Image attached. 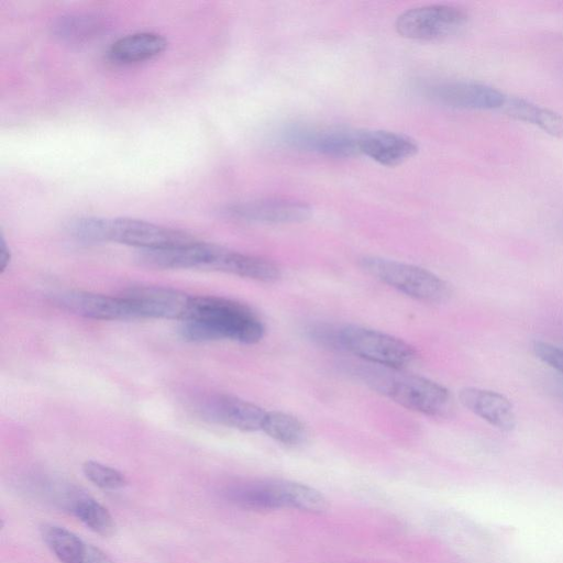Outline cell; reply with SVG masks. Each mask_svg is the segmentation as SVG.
<instances>
[{"label": "cell", "mask_w": 563, "mask_h": 563, "mask_svg": "<svg viewBox=\"0 0 563 563\" xmlns=\"http://www.w3.org/2000/svg\"><path fill=\"white\" fill-rule=\"evenodd\" d=\"M10 261H11L10 249L7 245L5 240L3 238H1V243H0V262H1L0 269H1V273H3L5 271V268L10 264Z\"/></svg>", "instance_id": "28"}, {"label": "cell", "mask_w": 563, "mask_h": 563, "mask_svg": "<svg viewBox=\"0 0 563 563\" xmlns=\"http://www.w3.org/2000/svg\"><path fill=\"white\" fill-rule=\"evenodd\" d=\"M179 332L191 342L232 340L254 344L262 340L265 328L254 311L239 301L217 296H191Z\"/></svg>", "instance_id": "1"}, {"label": "cell", "mask_w": 563, "mask_h": 563, "mask_svg": "<svg viewBox=\"0 0 563 563\" xmlns=\"http://www.w3.org/2000/svg\"><path fill=\"white\" fill-rule=\"evenodd\" d=\"M82 472L93 485L102 489H120L128 483L124 474L117 468L91 460L84 463Z\"/></svg>", "instance_id": "24"}, {"label": "cell", "mask_w": 563, "mask_h": 563, "mask_svg": "<svg viewBox=\"0 0 563 563\" xmlns=\"http://www.w3.org/2000/svg\"><path fill=\"white\" fill-rule=\"evenodd\" d=\"M360 375L374 391L409 410L439 418L452 412L450 390L432 379L377 365L362 368Z\"/></svg>", "instance_id": "2"}, {"label": "cell", "mask_w": 563, "mask_h": 563, "mask_svg": "<svg viewBox=\"0 0 563 563\" xmlns=\"http://www.w3.org/2000/svg\"><path fill=\"white\" fill-rule=\"evenodd\" d=\"M217 244L195 240L191 243L161 250H142L140 265L154 269H210Z\"/></svg>", "instance_id": "14"}, {"label": "cell", "mask_w": 563, "mask_h": 563, "mask_svg": "<svg viewBox=\"0 0 563 563\" xmlns=\"http://www.w3.org/2000/svg\"><path fill=\"white\" fill-rule=\"evenodd\" d=\"M461 404L496 429L510 432L515 429L517 420L510 400L500 393L478 388L465 387L460 390Z\"/></svg>", "instance_id": "16"}, {"label": "cell", "mask_w": 563, "mask_h": 563, "mask_svg": "<svg viewBox=\"0 0 563 563\" xmlns=\"http://www.w3.org/2000/svg\"><path fill=\"white\" fill-rule=\"evenodd\" d=\"M225 214L256 223H296L311 216V208L302 201L288 198H266L228 206Z\"/></svg>", "instance_id": "11"}, {"label": "cell", "mask_w": 563, "mask_h": 563, "mask_svg": "<svg viewBox=\"0 0 563 563\" xmlns=\"http://www.w3.org/2000/svg\"><path fill=\"white\" fill-rule=\"evenodd\" d=\"M340 324L314 323L307 328V334L316 343L340 351Z\"/></svg>", "instance_id": "26"}, {"label": "cell", "mask_w": 563, "mask_h": 563, "mask_svg": "<svg viewBox=\"0 0 563 563\" xmlns=\"http://www.w3.org/2000/svg\"><path fill=\"white\" fill-rule=\"evenodd\" d=\"M130 305L135 319L183 320L191 296L180 290L158 286H134L120 294Z\"/></svg>", "instance_id": "8"}, {"label": "cell", "mask_w": 563, "mask_h": 563, "mask_svg": "<svg viewBox=\"0 0 563 563\" xmlns=\"http://www.w3.org/2000/svg\"><path fill=\"white\" fill-rule=\"evenodd\" d=\"M507 115L538 126L553 136H563V117L558 112L519 97H507L500 109Z\"/></svg>", "instance_id": "21"}, {"label": "cell", "mask_w": 563, "mask_h": 563, "mask_svg": "<svg viewBox=\"0 0 563 563\" xmlns=\"http://www.w3.org/2000/svg\"><path fill=\"white\" fill-rule=\"evenodd\" d=\"M196 239L180 230L132 218L106 219V242L134 246L142 250H161L180 246Z\"/></svg>", "instance_id": "7"}, {"label": "cell", "mask_w": 563, "mask_h": 563, "mask_svg": "<svg viewBox=\"0 0 563 563\" xmlns=\"http://www.w3.org/2000/svg\"><path fill=\"white\" fill-rule=\"evenodd\" d=\"M42 537L62 563H113L102 550L85 542L66 528L45 525Z\"/></svg>", "instance_id": "18"}, {"label": "cell", "mask_w": 563, "mask_h": 563, "mask_svg": "<svg viewBox=\"0 0 563 563\" xmlns=\"http://www.w3.org/2000/svg\"><path fill=\"white\" fill-rule=\"evenodd\" d=\"M283 140L292 147L334 157L358 155V131L319 130L292 125L283 132Z\"/></svg>", "instance_id": "9"}, {"label": "cell", "mask_w": 563, "mask_h": 563, "mask_svg": "<svg viewBox=\"0 0 563 563\" xmlns=\"http://www.w3.org/2000/svg\"><path fill=\"white\" fill-rule=\"evenodd\" d=\"M103 26V20L99 14L79 12L57 18L52 30L60 40L78 43L96 37Z\"/></svg>", "instance_id": "22"}, {"label": "cell", "mask_w": 563, "mask_h": 563, "mask_svg": "<svg viewBox=\"0 0 563 563\" xmlns=\"http://www.w3.org/2000/svg\"><path fill=\"white\" fill-rule=\"evenodd\" d=\"M358 152L382 165L395 166L412 157L418 145L409 136L396 132L358 131Z\"/></svg>", "instance_id": "17"}, {"label": "cell", "mask_w": 563, "mask_h": 563, "mask_svg": "<svg viewBox=\"0 0 563 563\" xmlns=\"http://www.w3.org/2000/svg\"><path fill=\"white\" fill-rule=\"evenodd\" d=\"M362 267L369 275L398 291L426 303H443L452 295L449 283L422 267L394 260L366 256Z\"/></svg>", "instance_id": "4"}, {"label": "cell", "mask_w": 563, "mask_h": 563, "mask_svg": "<svg viewBox=\"0 0 563 563\" xmlns=\"http://www.w3.org/2000/svg\"><path fill=\"white\" fill-rule=\"evenodd\" d=\"M340 351L368 364L404 369L416 358L415 349L404 340L369 328L343 324L340 328Z\"/></svg>", "instance_id": "5"}, {"label": "cell", "mask_w": 563, "mask_h": 563, "mask_svg": "<svg viewBox=\"0 0 563 563\" xmlns=\"http://www.w3.org/2000/svg\"><path fill=\"white\" fill-rule=\"evenodd\" d=\"M167 47V41L154 32L128 34L114 41L108 49V59L117 65H133L151 60Z\"/></svg>", "instance_id": "19"}, {"label": "cell", "mask_w": 563, "mask_h": 563, "mask_svg": "<svg viewBox=\"0 0 563 563\" xmlns=\"http://www.w3.org/2000/svg\"><path fill=\"white\" fill-rule=\"evenodd\" d=\"M56 303L84 318L95 320L135 319L128 301L118 296H108L82 290H68L56 296Z\"/></svg>", "instance_id": "13"}, {"label": "cell", "mask_w": 563, "mask_h": 563, "mask_svg": "<svg viewBox=\"0 0 563 563\" xmlns=\"http://www.w3.org/2000/svg\"><path fill=\"white\" fill-rule=\"evenodd\" d=\"M68 231L76 241L81 243L106 242V219L96 217L79 218L70 222Z\"/></svg>", "instance_id": "25"}, {"label": "cell", "mask_w": 563, "mask_h": 563, "mask_svg": "<svg viewBox=\"0 0 563 563\" xmlns=\"http://www.w3.org/2000/svg\"><path fill=\"white\" fill-rule=\"evenodd\" d=\"M429 97L445 107L466 110L501 109L507 96L500 90L476 81H446L428 90Z\"/></svg>", "instance_id": "10"}, {"label": "cell", "mask_w": 563, "mask_h": 563, "mask_svg": "<svg viewBox=\"0 0 563 563\" xmlns=\"http://www.w3.org/2000/svg\"><path fill=\"white\" fill-rule=\"evenodd\" d=\"M231 504L251 510L292 508L320 512L327 500L322 494L307 485L284 479H249L234 482L222 490Z\"/></svg>", "instance_id": "3"}, {"label": "cell", "mask_w": 563, "mask_h": 563, "mask_svg": "<svg viewBox=\"0 0 563 563\" xmlns=\"http://www.w3.org/2000/svg\"><path fill=\"white\" fill-rule=\"evenodd\" d=\"M212 271L263 283H274L282 275L278 265L267 258L243 254L223 246L219 250Z\"/></svg>", "instance_id": "20"}, {"label": "cell", "mask_w": 563, "mask_h": 563, "mask_svg": "<svg viewBox=\"0 0 563 563\" xmlns=\"http://www.w3.org/2000/svg\"><path fill=\"white\" fill-rule=\"evenodd\" d=\"M262 430L285 445H299L307 438L306 426L298 418L283 411H266Z\"/></svg>", "instance_id": "23"}, {"label": "cell", "mask_w": 563, "mask_h": 563, "mask_svg": "<svg viewBox=\"0 0 563 563\" xmlns=\"http://www.w3.org/2000/svg\"><path fill=\"white\" fill-rule=\"evenodd\" d=\"M200 410L212 422L249 432L262 430L266 413L247 400L225 394L209 397Z\"/></svg>", "instance_id": "15"}, {"label": "cell", "mask_w": 563, "mask_h": 563, "mask_svg": "<svg viewBox=\"0 0 563 563\" xmlns=\"http://www.w3.org/2000/svg\"><path fill=\"white\" fill-rule=\"evenodd\" d=\"M531 349L538 360L563 375V347L536 340Z\"/></svg>", "instance_id": "27"}, {"label": "cell", "mask_w": 563, "mask_h": 563, "mask_svg": "<svg viewBox=\"0 0 563 563\" xmlns=\"http://www.w3.org/2000/svg\"><path fill=\"white\" fill-rule=\"evenodd\" d=\"M466 21V12L457 7L430 4L402 12L396 20V30L407 38L430 41L456 32Z\"/></svg>", "instance_id": "6"}, {"label": "cell", "mask_w": 563, "mask_h": 563, "mask_svg": "<svg viewBox=\"0 0 563 563\" xmlns=\"http://www.w3.org/2000/svg\"><path fill=\"white\" fill-rule=\"evenodd\" d=\"M48 496L64 510L71 514L93 532L109 537L115 530V522L109 510L98 500L71 486H49Z\"/></svg>", "instance_id": "12"}]
</instances>
